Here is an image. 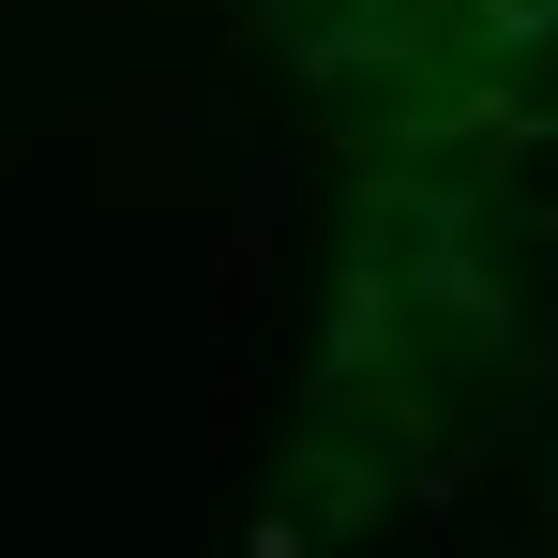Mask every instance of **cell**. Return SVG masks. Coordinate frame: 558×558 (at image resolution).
<instances>
[{"label":"cell","instance_id":"6da1fadb","mask_svg":"<svg viewBox=\"0 0 558 558\" xmlns=\"http://www.w3.org/2000/svg\"><path fill=\"white\" fill-rule=\"evenodd\" d=\"M483 15V46H558V0H468Z\"/></svg>","mask_w":558,"mask_h":558}]
</instances>
